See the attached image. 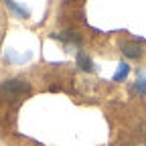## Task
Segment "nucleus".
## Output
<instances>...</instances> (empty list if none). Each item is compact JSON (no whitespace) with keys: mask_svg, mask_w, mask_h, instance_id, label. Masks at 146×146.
I'll return each instance as SVG.
<instances>
[{"mask_svg":"<svg viewBox=\"0 0 146 146\" xmlns=\"http://www.w3.org/2000/svg\"><path fill=\"white\" fill-rule=\"evenodd\" d=\"M27 94H31V83L25 79H6L0 83V96H4L6 100H16Z\"/></svg>","mask_w":146,"mask_h":146,"instance_id":"obj_1","label":"nucleus"},{"mask_svg":"<svg viewBox=\"0 0 146 146\" xmlns=\"http://www.w3.org/2000/svg\"><path fill=\"white\" fill-rule=\"evenodd\" d=\"M120 49L124 53V57H128V59H140L142 57V45L138 41H124Z\"/></svg>","mask_w":146,"mask_h":146,"instance_id":"obj_2","label":"nucleus"},{"mask_svg":"<svg viewBox=\"0 0 146 146\" xmlns=\"http://www.w3.org/2000/svg\"><path fill=\"white\" fill-rule=\"evenodd\" d=\"M75 63H77V67H79L81 71H85V73H91V71L96 69L94 61H91V57H89L85 51H77V55H75Z\"/></svg>","mask_w":146,"mask_h":146,"instance_id":"obj_3","label":"nucleus"},{"mask_svg":"<svg viewBox=\"0 0 146 146\" xmlns=\"http://www.w3.org/2000/svg\"><path fill=\"white\" fill-rule=\"evenodd\" d=\"M53 39H59V41H63V43H73V45H79V43H81L79 35H75V33H55Z\"/></svg>","mask_w":146,"mask_h":146,"instance_id":"obj_4","label":"nucleus"},{"mask_svg":"<svg viewBox=\"0 0 146 146\" xmlns=\"http://www.w3.org/2000/svg\"><path fill=\"white\" fill-rule=\"evenodd\" d=\"M128 73H130V65H128L126 61H122V63L118 65V71L114 73V77H112V79H114L116 83H120V81H124V79L128 77Z\"/></svg>","mask_w":146,"mask_h":146,"instance_id":"obj_5","label":"nucleus"},{"mask_svg":"<svg viewBox=\"0 0 146 146\" xmlns=\"http://www.w3.org/2000/svg\"><path fill=\"white\" fill-rule=\"evenodd\" d=\"M6 8L10 10V12H14L16 14V18H29V10L27 8H23L21 4H16V2H6Z\"/></svg>","mask_w":146,"mask_h":146,"instance_id":"obj_6","label":"nucleus"},{"mask_svg":"<svg viewBox=\"0 0 146 146\" xmlns=\"http://www.w3.org/2000/svg\"><path fill=\"white\" fill-rule=\"evenodd\" d=\"M132 91L134 94H138V96H146V75H138V79L134 81V85H132Z\"/></svg>","mask_w":146,"mask_h":146,"instance_id":"obj_7","label":"nucleus"},{"mask_svg":"<svg viewBox=\"0 0 146 146\" xmlns=\"http://www.w3.org/2000/svg\"><path fill=\"white\" fill-rule=\"evenodd\" d=\"M128 146H130V144H128Z\"/></svg>","mask_w":146,"mask_h":146,"instance_id":"obj_8","label":"nucleus"}]
</instances>
